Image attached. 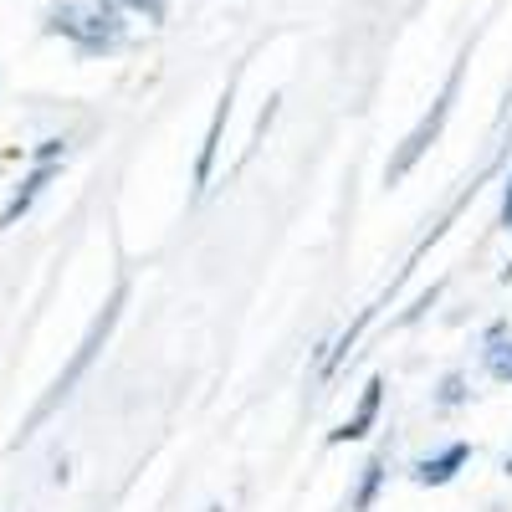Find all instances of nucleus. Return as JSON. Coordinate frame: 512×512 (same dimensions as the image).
Returning <instances> with one entry per match:
<instances>
[{"instance_id": "10", "label": "nucleus", "mask_w": 512, "mask_h": 512, "mask_svg": "<svg viewBox=\"0 0 512 512\" xmlns=\"http://www.w3.org/2000/svg\"><path fill=\"white\" fill-rule=\"evenodd\" d=\"M369 318H374V308H364V313H359V323H354V328H349L344 338H338V349H333V359H328V374H333L338 364H344V354H349V349L359 344V333H364V323H369Z\"/></svg>"}, {"instance_id": "7", "label": "nucleus", "mask_w": 512, "mask_h": 512, "mask_svg": "<svg viewBox=\"0 0 512 512\" xmlns=\"http://www.w3.org/2000/svg\"><path fill=\"white\" fill-rule=\"evenodd\" d=\"M226 113H231V98H221L216 118H210V134H205V149H200V164H195V190H205V185H210V169H216L221 134H226Z\"/></svg>"}, {"instance_id": "14", "label": "nucleus", "mask_w": 512, "mask_h": 512, "mask_svg": "<svg viewBox=\"0 0 512 512\" xmlns=\"http://www.w3.org/2000/svg\"><path fill=\"white\" fill-rule=\"evenodd\" d=\"M123 6H139V11L149 6V11H154V0H123Z\"/></svg>"}, {"instance_id": "11", "label": "nucleus", "mask_w": 512, "mask_h": 512, "mask_svg": "<svg viewBox=\"0 0 512 512\" xmlns=\"http://www.w3.org/2000/svg\"><path fill=\"white\" fill-rule=\"evenodd\" d=\"M461 390H466V384H461V374H451V379L441 384V405H456V400H461Z\"/></svg>"}, {"instance_id": "6", "label": "nucleus", "mask_w": 512, "mask_h": 512, "mask_svg": "<svg viewBox=\"0 0 512 512\" xmlns=\"http://www.w3.org/2000/svg\"><path fill=\"white\" fill-rule=\"evenodd\" d=\"M52 180H57V159H47V164H36L31 175H26V185L16 190V200H11L6 210H0V231H6V226H16V221L26 216V210H31V200H36L41 190H47Z\"/></svg>"}, {"instance_id": "13", "label": "nucleus", "mask_w": 512, "mask_h": 512, "mask_svg": "<svg viewBox=\"0 0 512 512\" xmlns=\"http://www.w3.org/2000/svg\"><path fill=\"white\" fill-rule=\"evenodd\" d=\"M502 226L512 231V175H507V195H502Z\"/></svg>"}, {"instance_id": "1", "label": "nucleus", "mask_w": 512, "mask_h": 512, "mask_svg": "<svg viewBox=\"0 0 512 512\" xmlns=\"http://www.w3.org/2000/svg\"><path fill=\"white\" fill-rule=\"evenodd\" d=\"M123 297H128V282H118V292L108 297V308H103V313L93 318V328H88V338H82V344H77V354H72V364H67L62 374H57V384H52V395H47V400H41V405H36V415H31V431H36V425H41V420H47V415H52V410H57V405H62V400L72 395V390H77V379H82V374H88V369H93V359H98V349L108 344V333L118 328V313H123ZM31 431H26V436H31Z\"/></svg>"}, {"instance_id": "2", "label": "nucleus", "mask_w": 512, "mask_h": 512, "mask_svg": "<svg viewBox=\"0 0 512 512\" xmlns=\"http://www.w3.org/2000/svg\"><path fill=\"white\" fill-rule=\"evenodd\" d=\"M52 31L57 36H72L82 52H103V47H113V41L123 36L118 16L103 11V6H57L52 11Z\"/></svg>"}, {"instance_id": "15", "label": "nucleus", "mask_w": 512, "mask_h": 512, "mask_svg": "<svg viewBox=\"0 0 512 512\" xmlns=\"http://www.w3.org/2000/svg\"><path fill=\"white\" fill-rule=\"evenodd\" d=\"M507 472H512V461H507Z\"/></svg>"}, {"instance_id": "3", "label": "nucleus", "mask_w": 512, "mask_h": 512, "mask_svg": "<svg viewBox=\"0 0 512 512\" xmlns=\"http://www.w3.org/2000/svg\"><path fill=\"white\" fill-rule=\"evenodd\" d=\"M451 93H456V77H451V88L441 93V103H436V113H431V118H425V123L415 128V134L405 139V149H400V154L390 159V185H395V180H405V175H410V169L420 164V154H425V149H431V139L441 134V123H446V113H451Z\"/></svg>"}, {"instance_id": "5", "label": "nucleus", "mask_w": 512, "mask_h": 512, "mask_svg": "<svg viewBox=\"0 0 512 512\" xmlns=\"http://www.w3.org/2000/svg\"><path fill=\"white\" fill-rule=\"evenodd\" d=\"M466 461H472V446L456 441V446H446L441 456H425V461H415V482H420V487H446V482L461 472Z\"/></svg>"}, {"instance_id": "12", "label": "nucleus", "mask_w": 512, "mask_h": 512, "mask_svg": "<svg viewBox=\"0 0 512 512\" xmlns=\"http://www.w3.org/2000/svg\"><path fill=\"white\" fill-rule=\"evenodd\" d=\"M57 154H67V144H62V139H47V144L36 149V159H41V164H47V159H57Z\"/></svg>"}, {"instance_id": "8", "label": "nucleus", "mask_w": 512, "mask_h": 512, "mask_svg": "<svg viewBox=\"0 0 512 512\" xmlns=\"http://www.w3.org/2000/svg\"><path fill=\"white\" fill-rule=\"evenodd\" d=\"M379 487H384V456H369L364 461V477H359V492H354V512H369L374 507V497H379Z\"/></svg>"}, {"instance_id": "4", "label": "nucleus", "mask_w": 512, "mask_h": 512, "mask_svg": "<svg viewBox=\"0 0 512 512\" xmlns=\"http://www.w3.org/2000/svg\"><path fill=\"white\" fill-rule=\"evenodd\" d=\"M379 405H384V379H369L364 384V400H359V410L338 425V431H328V446H344V441H364L369 431H374V420H379Z\"/></svg>"}, {"instance_id": "9", "label": "nucleus", "mask_w": 512, "mask_h": 512, "mask_svg": "<svg viewBox=\"0 0 512 512\" xmlns=\"http://www.w3.org/2000/svg\"><path fill=\"white\" fill-rule=\"evenodd\" d=\"M487 369H492V379L512 384V338L492 333V349H487Z\"/></svg>"}]
</instances>
